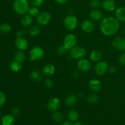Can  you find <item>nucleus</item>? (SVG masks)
I'll return each instance as SVG.
<instances>
[{"label": "nucleus", "mask_w": 125, "mask_h": 125, "mask_svg": "<svg viewBox=\"0 0 125 125\" xmlns=\"http://www.w3.org/2000/svg\"><path fill=\"white\" fill-rule=\"evenodd\" d=\"M112 45L118 51H125V39L120 37L115 38L112 41Z\"/></svg>", "instance_id": "nucleus-9"}, {"label": "nucleus", "mask_w": 125, "mask_h": 125, "mask_svg": "<svg viewBox=\"0 0 125 125\" xmlns=\"http://www.w3.org/2000/svg\"><path fill=\"white\" fill-rule=\"evenodd\" d=\"M13 59H14V61L21 63L25 61L26 55L24 54V53L22 51H17L14 54Z\"/></svg>", "instance_id": "nucleus-22"}, {"label": "nucleus", "mask_w": 125, "mask_h": 125, "mask_svg": "<svg viewBox=\"0 0 125 125\" xmlns=\"http://www.w3.org/2000/svg\"><path fill=\"white\" fill-rule=\"evenodd\" d=\"M63 115H62V114H61L60 112H56L55 111L53 114H52V119L55 122H57V123H61L63 120Z\"/></svg>", "instance_id": "nucleus-28"}, {"label": "nucleus", "mask_w": 125, "mask_h": 125, "mask_svg": "<svg viewBox=\"0 0 125 125\" xmlns=\"http://www.w3.org/2000/svg\"><path fill=\"white\" fill-rule=\"evenodd\" d=\"M11 31V26L8 23H2L0 25V32L4 34H7L9 33Z\"/></svg>", "instance_id": "nucleus-27"}, {"label": "nucleus", "mask_w": 125, "mask_h": 125, "mask_svg": "<svg viewBox=\"0 0 125 125\" xmlns=\"http://www.w3.org/2000/svg\"><path fill=\"white\" fill-rule=\"evenodd\" d=\"M108 70V64L105 61H99L95 67V72L99 76L104 74Z\"/></svg>", "instance_id": "nucleus-8"}, {"label": "nucleus", "mask_w": 125, "mask_h": 125, "mask_svg": "<svg viewBox=\"0 0 125 125\" xmlns=\"http://www.w3.org/2000/svg\"><path fill=\"white\" fill-rule=\"evenodd\" d=\"M60 105H61L60 100L57 98L53 97L51 98L48 101L47 104V107L50 111L55 112V111L58 110V109L60 107Z\"/></svg>", "instance_id": "nucleus-11"}, {"label": "nucleus", "mask_w": 125, "mask_h": 125, "mask_svg": "<svg viewBox=\"0 0 125 125\" xmlns=\"http://www.w3.org/2000/svg\"><path fill=\"white\" fill-rule=\"evenodd\" d=\"M0 115H1V110H0Z\"/></svg>", "instance_id": "nucleus-45"}, {"label": "nucleus", "mask_w": 125, "mask_h": 125, "mask_svg": "<svg viewBox=\"0 0 125 125\" xmlns=\"http://www.w3.org/2000/svg\"><path fill=\"white\" fill-rule=\"evenodd\" d=\"M90 17L94 21H99L103 18L102 12L98 9H94L90 12Z\"/></svg>", "instance_id": "nucleus-20"}, {"label": "nucleus", "mask_w": 125, "mask_h": 125, "mask_svg": "<svg viewBox=\"0 0 125 125\" xmlns=\"http://www.w3.org/2000/svg\"><path fill=\"white\" fill-rule=\"evenodd\" d=\"M109 71L111 73H114L115 72L117 71V68H116L115 66L112 65L111 66V67H109Z\"/></svg>", "instance_id": "nucleus-39"}, {"label": "nucleus", "mask_w": 125, "mask_h": 125, "mask_svg": "<svg viewBox=\"0 0 125 125\" xmlns=\"http://www.w3.org/2000/svg\"><path fill=\"white\" fill-rule=\"evenodd\" d=\"M15 45L18 50L20 51H23L28 48L29 43H28V40L24 38L17 37L15 42Z\"/></svg>", "instance_id": "nucleus-12"}, {"label": "nucleus", "mask_w": 125, "mask_h": 125, "mask_svg": "<svg viewBox=\"0 0 125 125\" xmlns=\"http://www.w3.org/2000/svg\"><path fill=\"white\" fill-rule=\"evenodd\" d=\"M14 123L15 118L13 115H5L1 119V125H13Z\"/></svg>", "instance_id": "nucleus-17"}, {"label": "nucleus", "mask_w": 125, "mask_h": 125, "mask_svg": "<svg viewBox=\"0 0 125 125\" xmlns=\"http://www.w3.org/2000/svg\"><path fill=\"white\" fill-rule=\"evenodd\" d=\"M101 5L103 8L107 12H113L116 9V4L114 0H104Z\"/></svg>", "instance_id": "nucleus-13"}, {"label": "nucleus", "mask_w": 125, "mask_h": 125, "mask_svg": "<svg viewBox=\"0 0 125 125\" xmlns=\"http://www.w3.org/2000/svg\"><path fill=\"white\" fill-rule=\"evenodd\" d=\"M44 54H45L44 50L41 47L35 46L31 50L29 61H39V60L42 59L43 57Z\"/></svg>", "instance_id": "nucleus-3"}, {"label": "nucleus", "mask_w": 125, "mask_h": 125, "mask_svg": "<svg viewBox=\"0 0 125 125\" xmlns=\"http://www.w3.org/2000/svg\"><path fill=\"white\" fill-rule=\"evenodd\" d=\"M86 50L81 46H74L70 50V57L74 59H82L85 56Z\"/></svg>", "instance_id": "nucleus-5"}, {"label": "nucleus", "mask_w": 125, "mask_h": 125, "mask_svg": "<svg viewBox=\"0 0 125 125\" xmlns=\"http://www.w3.org/2000/svg\"><path fill=\"white\" fill-rule=\"evenodd\" d=\"M77 43V37L73 34H68L63 39V45L68 49L71 50L76 46Z\"/></svg>", "instance_id": "nucleus-6"}, {"label": "nucleus", "mask_w": 125, "mask_h": 125, "mask_svg": "<svg viewBox=\"0 0 125 125\" xmlns=\"http://www.w3.org/2000/svg\"><path fill=\"white\" fill-rule=\"evenodd\" d=\"M44 0H29V3L34 7H40L43 3Z\"/></svg>", "instance_id": "nucleus-33"}, {"label": "nucleus", "mask_w": 125, "mask_h": 125, "mask_svg": "<svg viewBox=\"0 0 125 125\" xmlns=\"http://www.w3.org/2000/svg\"><path fill=\"white\" fill-rule=\"evenodd\" d=\"M68 49L64 45H61V46H59V48L57 50V53L60 55H62V56H63V55H65L68 52Z\"/></svg>", "instance_id": "nucleus-32"}, {"label": "nucleus", "mask_w": 125, "mask_h": 125, "mask_svg": "<svg viewBox=\"0 0 125 125\" xmlns=\"http://www.w3.org/2000/svg\"><path fill=\"white\" fill-rule=\"evenodd\" d=\"M89 87L90 90L94 93L98 92L101 89V83L98 79H92L89 82Z\"/></svg>", "instance_id": "nucleus-14"}, {"label": "nucleus", "mask_w": 125, "mask_h": 125, "mask_svg": "<svg viewBox=\"0 0 125 125\" xmlns=\"http://www.w3.org/2000/svg\"><path fill=\"white\" fill-rule=\"evenodd\" d=\"M68 1V0H55V1L59 4H64L67 3Z\"/></svg>", "instance_id": "nucleus-40"}, {"label": "nucleus", "mask_w": 125, "mask_h": 125, "mask_svg": "<svg viewBox=\"0 0 125 125\" xmlns=\"http://www.w3.org/2000/svg\"><path fill=\"white\" fill-rule=\"evenodd\" d=\"M10 70L13 72H19L21 69V63L14 61L10 64Z\"/></svg>", "instance_id": "nucleus-26"}, {"label": "nucleus", "mask_w": 125, "mask_h": 125, "mask_svg": "<svg viewBox=\"0 0 125 125\" xmlns=\"http://www.w3.org/2000/svg\"><path fill=\"white\" fill-rule=\"evenodd\" d=\"M33 19L32 17L29 14H25L24 15V17L21 20V24L25 28L29 27L32 24Z\"/></svg>", "instance_id": "nucleus-19"}, {"label": "nucleus", "mask_w": 125, "mask_h": 125, "mask_svg": "<svg viewBox=\"0 0 125 125\" xmlns=\"http://www.w3.org/2000/svg\"><path fill=\"white\" fill-rule=\"evenodd\" d=\"M63 23L65 27L68 30L73 31L78 26V20L74 15H69L65 18Z\"/></svg>", "instance_id": "nucleus-4"}, {"label": "nucleus", "mask_w": 125, "mask_h": 125, "mask_svg": "<svg viewBox=\"0 0 125 125\" xmlns=\"http://www.w3.org/2000/svg\"><path fill=\"white\" fill-rule=\"evenodd\" d=\"M101 3L100 0H90V6L93 8H98L101 6Z\"/></svg>", "instance_id": "nucleus-34"}, {"label": "nucleus", "mask_w": 125, "mask_h": 125, "mask_svg": "<svg viewBox=\"0 0 125 125\" xmlns=\"http://www.w3.org/2000/svg\"><path fill=\"white\" fill-rule=\"evenodd\" d=\"M51 15L48 12H42L36 17V20L38 24L41 26H45L49 23L51 20Z\"/></svg>", "instance_id": "nucleus-7"}, {"label": "nucleus", "mask_w": 125, "mask_h": 125, "mask_svg": "<svg viewBox=\"0 0 125 125\" xmlns=\"http://www.w3.org/2000/svg\"><path fill=\"white\" fill-rule=\"evenodd\" d=\"M87 101L89 103L91 104H96L98 101V96L96 94H92L88 96Z\"/></svg>", "instance_id": "nucleus-29"}, {"label": "nucleus", "mask_w": 125, "mask_h": 125, "mask_svg": "<svg viewBox=\"0 0 125 125\" xmlns=\"http://www.w3.org/2000/svg\"><path fill=\"white\" fill-rule=\"evenodd\" d=\"M76 96L74 95H70L67 97L65 101V104L67 106L71 107V106H73L76 103Z\"/></svg>", "instance_id": "nucleus-23"}, {"label": "nucleus", "mask_w": 125, "mask_h": 125, "mask_svg": "<svg viewBox=\"0 0 125 125\" xmlns=\"http://www.w3.org/2000/svg\"><path fill=\"white\" fill-rule=\"evenodd\" d=\"M43 74L46 76H51L54 73L55 67L52 63H47L44 66L42 70Z\"/></svg>", "instance_id": "nucleus-16"}, {"label": "nucleus", "mask_w": 125, "mask_h": 125, "mask_svg": "<svg viewBox=\"0 0 125 125\" xmlns=\"http://www.w3.org/2000/svg\"><path fill=\"white\" fill-rule=\"evenodd\" d=\"M23 32L22 31H18L17 33V37H22Z\"/></svg>", "instance_id": "nucleus-41"}, {"label": "nucleus", "mask_w": 125, "mask_h": 125, "mask_svg": "<svg viewBox=\"0 0 125 125\" xmlns=\"http://www.w3.org/2000/svg\"><path fill=\"white\" fill-rule=\"evenodd\" d=\"M73 125H83V124L80 122H75V123L73 124Z\"/></svg>", "instance_id": "nucleus-43"}, {"label": "nucleus", "mask_w": 125, "mask_h": 125, "mask_svg": "<svg viewBox=\"0 0 125 125\" xmlns=\"http://www.w3.org/2000/svg\"><path fill=\"white\" fill-rule=\"evenodd\" d=\"M29 14L30 15L31 17H37L39 13V10L38 9L37 7H34V6H32V7H30L29 10V12H28Z\"/></svg>", "instance_id": "nucleus-31"}, {"label": "nucleus", "mask_w": 125, "mask_h": 125, "mask_svg": "<svg viewBox=\"0 0 125 125\" xmlns=\"http://www.w3.org/2000/svg\"><path fill=\"white\" fill-rule=\"evenodd\" d=\"M102 57V54L98 50H94L90 54V58L93 62H99Z\"/></svg>", "instance_id": "nucleus-21"}, {"label": "nucleus", "mask_w": 125, "mask_h": 125, "mask_svg": "<svg viewBox=\"0 0 125 125\" xmlns=\"http://www.w3.org/2000/svg\"><path fill=\"white\" fill-rule=\"evenodd\" d=\"M119 62L121 65H125V53H123L120 56Z\"/></svg>", "instance_id": "nucleus-37"}, {"label": "nucleus", "mask_w": 125, "mask_h": 125, "mask_svg": "<svg viewBox=\"0 0 125 125\" xmlns=\"http://www.w3.org/2000/svg\"><path fill=\"white\" fill-rule=\"evenodd\" d=\"M81 28L85 32L90 33L93 32V31L95 29V25H94V23L92 21L87 20H85L83 22V24H82Z\"/></svg>", "instance_id": "nucleus-15"}, {"label": "nucleus", "mask_w": 125, "mask_h": 125, "mask_svg": "<svg viewBox=\"0 0 125 125\" xmlns=\"http://www.w3.org/2000/svg\"><path fill=\"white\" fill-rule=\"evenodd\" d=\"M100 27L103 34L111 36L114 35L119 30V21L115 17H107L101 20Z\"/></svg>", "instance_id": "nucleus-1"}, {"label": "nucleus", "mask_w": 125, "mask_h": 125, "mask_svg": "<svg viewBox=\"0 0 125 125\" xmlns=\"http://www.w3.org/2000/svg\"><path fill=\"white\" fill-rule=\"evenodd\" d=\"M115 18L118 21L125 22V7H120L115 10Z\"/></svg>", "instance_id": "nucleus-18"}, {"label": "nucleus", "mask_w": 125, "mask_h": 125, "mask_svg": "<svg viewBox=\"0 0 125 125\" xmlns=\"http://www.w3.org/2000/svg\"><path fill=\"white\" fill-rule=\"evenodd\" d=\"M61 125H73L70 122H68V121H66V122H64L63 123H62Z\"/></svg>", "instance_id": "nucleus-42"}, {"label": "nucleus", "mask_w": 125, "mask_h": 125, "mask_svg": "<svg viewBox=\"0 0 125 125\" xmlns=\"http://www.w3.org/2000/svg\"><path fill=\"white\" fill-rule=\"evenodd\" d=\"M29 2L28 0H15L13 9L18 15H25L29 12Z\"/></svg>", "instance_id": "nucleus-2"}, {"label": "nucleus", "mask_w": 125, "mask_h": 125, "mask_svg": "<svg viewBox=\"0 0 125 125\" xmlns=\"http://www.w3.org/2000/svg\"><path fill=\"white\" fill-rule=\"evenodd\" d=\"M30 76L32 80L35 81H40L42 79V75L39 70H34L31 72Z\"/></svg>", "instance_id": "nucleus-24"}, {"label": "nucleus", "mask_w": 125, "mask_h": 125, "mask_svg": "<svg viewBox=\"0 0 125 125\" xmlns=\"http://www.w3.org/2000/svg\"><path fill=\"white\" fill-rule=\"evenodd\" d=\"M124 31H125V29H124Z\"/></svg>", "instance_id": "nucleus-44"}, {"label": "nucleus", "mask_w": 125, "mask_h": 125, "mask_svg": "<svg viewBox=\"0 0 125 125\" xmlns=\"http://www.w3.org/2000/svg\"><path fill=\"white\" fill-rule=\"evenodd\" d=\"M68 119L71 122H76L79 118V114L76 110L71 109L68 113Z\"/></svg>", "instance_id": "nucleus-25"}, {"label": "nucleus", "mask_w": 125, "mask_h": 125, "mask_svg": "<svg viewBox=\"0 0 125 125\" xmlns=\"http://www.w3.org/2000/svg\"><path fill=\"white\" fill-rule=\"evenodd\" d=\"M78 68L82 72H87L91 68V63L86 59H81L78 63Z\"/></svg>", "instance_id": "nucleus-10"}, {"label": "nucleus", "mask_w": 125, "mask_h": 125, "mask_svg": "<svg viewBox=\"0 0 125 125\" xmlns=\"http://www.w3.org/2000/svg\"><path fill=\"white\" fill-rule=\"evenodd\" d=\"M45 85L47 87L51 88L54 85V81L52 79H50V78H48L45 81Z\"/></svg>", "instance_id": "nucleus-36"}, {"label": "nucleus", "mask_w": 125, "mask_h": 125, "mask_svg": "<svg viewBox=\"0 0 125 125\" xmlns=\"http://www.w3.org/2000/svg\"><path fill=\"white\" fill-rule=\"evenodd\" d=\"M40 32V28H39L38 26L34 25L30 28L29 32V34H30L31 36L35 37L39 35Z\"/></svg>", "instance_id": "nucleus-30"}, {"label": "nucleus", "mask_w": 125, "mask_h": 125, "mask_svg": "<svg viewBox=\"0 0 125 125\" xmlns=\"http://www.w3.org/2000/svg\"><path fill=\"white\" fill-rule=\"evenodd\" d=\"M6 101V97L3 92L0 91V107H2Z\"/></svg>", "instance_id": "nucleus-35"}, {"label": "nucleus", "mask_w": 125, "mask_h": 125, "mask_svg": "<svg viewBox=\"0 0 125 125\" xmlns=\"http://www.w3.org/2000/svg\"><path fill=\"white\" fill-rule=\"evenodd\" d=\"M11 112H12V114L13 115V116L17 115L20 113V109L18 107H14L12 109V110H11Z\"/></svg>", "instance_id": "nucleus-38"}]
</instances>
